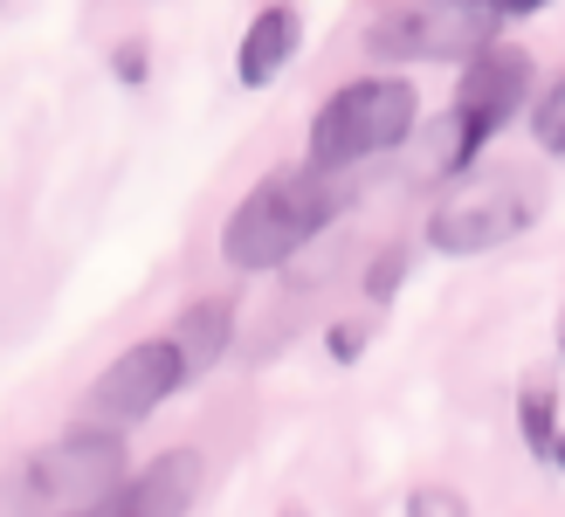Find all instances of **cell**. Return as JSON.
Wrapping results in <instances>:
<instances>
[{"label": "cell", "mask_w": 565, "mask_h": 517, "mask_svg": "<svg viewBox=\"0 0 565 517\" xmlns=\"http://www.w3.org/2000/svg\"><path fill=\"white\" fill-rule=\"evenodd\" d=\"M331 208H338L331 172L282 166V172H269V180H256L242 193V208L228 214V228H221V255H228V270H248V276L282 270L290 255H303L324 235Z\"/></svg>", "instance_id": "6da1fadb"}, {"label": "cell", "mask_w": 565, "mask_h": 517, "mask_svg": "<svg viewBox=\"0 0 565 517\" xmlns=\"http://www.w3.org/2000/svg\"><path fill=\"white\" fill-rule=\"evenodd\" d=\"M125 476H131L125 469V435H110V428H70V435L42 442L21 463V504L55 510V517L104 510Z\"/></svg>", "instance_id": "8992f818"}, {"label": "cell", "mask_w": 565, "mask_h": 517, "mask_svg": "<svg viewBox=\"0 0 565 517\" xmlns=\"http://www.w3.org/2000/svg\"><path fill=\"white\" fill-rule=\"evenodd\" d=\"M297 49H303V14L290 8V0H269V8L248 21L242 49H235L242 91H269V83H282V70L297 63Z\"/></svg>", "instance_id": "9c48e42d"}, {"label": "cell", "mask_w": 565, "mask_h": 517, "mask_svg": "<svg viewBox=\"0 0 565 517\" xmlns=\"http://www.w3.org/2000/svg\"><path fill=\"white\" fill-rule=\"evenodd\" d=\"M324 352H331L338 366H352V359L365 352V325H331V331H324Z\"/></svg>", "instance_id": "9a60e30c"}, {"label": "cell", "mask_w": 565, "mask_h": 517, "mask_svg": "<svg viewBox=\"0 0 565 517\" xmlns=\"http://www.w3.org/2000/svg\"><path fill=\"white\" fill-rule=\"evenodd\" d=\"M276 517H310V510H297V504H290V510H276Z\"/></svg>", "instance_id": "ffe728a7"}, {"label": "cell", "mask_w": 565, "mask_h": 517, "mask_svg": "<svg viewBox=\"0 0 565 517\" xmlns=\"http://www.w3.org/2000/svg\"><path fill=\"white\" fill-rule=\"evenodd\" d=\"M166 338L180 345L186 372L221 366V359H228V345H235V297H193L180 318H173V331H166Z\"/></svg>", "instance_id": "30bf717a"}, {"label": "cell", "mask_w": 565, "mask_h": 517, "mask_svg": "<svg viewBox=\"0 0 565 517\" xmlns=\"http://www.w3.org/2000/svg\"><path fill=\"white\" fill-rule=\"evenodd\" d=\"M545 214V180L524 166H490V172H456V187H448V200L428 214V249L435 255H490L503 242H518L531 221Z\"/></svg>", "instance_id": "7a4b0ae2"}, {"label": "cell", "mask_w": 565, "mask_h": 517, "mask_svg": "<svg viewBox=\"0 0 565 517\" xmlns=\"http://www.w3.org/2000/svg\"><path fill=\"white\" fill-rule=\"evenodd\" d=\"M497 8H503V14H539L545 0H497Z\"/></svg>", "instance_id": "e0dca14e"}, {"label": "cell", "mask_w": 565, "mask_h": 517, "mask_svg": "<svg viewBox=\"0 0 565 517\" xmlns=\"http://www.w3.org/2000/svg\"><path fill=\"white\" fill-rule=\"evenodd\" d=\"M407 517H476L462 490H448V483H420V490L407 497Z\"/></svg>", "instance_id": "5bb4252c"}, {"label": "cell", "mask_w": 565, "mask_h": 517, "mask_svg": "<svg viewBox=\"0 0 565 517\" xmlns=\"http://www.w3.org/2000/svg\"><path fill=\"white\" fill-rule=\"evenodd\" d=\"M186 380H193V372H186V359H180V345H173V338H138V345H125V352L97 372V387H90V414L110 421V428H131V421L159 414Z\"/></svg>", "instance_id": "52a82bcc"}, {"label": "cell", "mask_w": 565, "mask_h": 517, "mask_svg": "<svg viewBox=\"0 0 565 517\" xmlns=\"http://www.w3.org/2000/svg\"><path fill=\"white\" fill-rule=\"evenodd\" d=\"M518 110H531V55L518 42H490L483 55L462 63V83H456V110H448V131H441L448 180L483 159Z\"/></svg>", "instance_id": "5b68a950"}, {"label": "cell", "mask_w": 565, "mask_h": 517, "mask_svg": "<svg viewBox=\"0 0 565 517\" xmlns=\"http://www.w3.org/2000/svg\"><path fill=\"white\" fill-rule=\"evenodd\" d=\"M552 469H565V421H558V442H552Z\"/></svg>", "instance_id": "ac0fdd59"}, {"label": "cell", "mask_w": 565, "mask_h": 517, "mask_svg": "<svg viewBox=\"0 0 565 517\" xmlns=\"http://www.w3.org/2000/svg\"><path fill=\"white\" fill-rule=\"evenodd\" d=\"M420 118V97L407 76H359V83H338V91L318 104L310 118V166L318 172H345L373 152H393L414 138Z\"/></svg>", "instance_id": "3957f363"}, {"label": "cell", "mask_w": 565, "mask_h": 517, "mask_svg": "<svg viewBox=\"0 0 565 517\" xmlns=\"http://www.w3.org/2000/svg\"><path fill=\"white\" fill-rule=\"evenodd\" d=\"M110 70H118V83H146V42H125L110 55Z\"/></svg>", "instance_id": "2e32d148"}, {"label": "cell", "mask_w": 565, "mask_h": 517, "mask_svg": "<svg viewBox=\"0 0 565 517\" xmlns=\"http://www.w3.org/2000/svg\"><path fill=\"white\" fill-rule=\"evenodd\" d=\"M531 138H539V152H545V159L565 166V76L545 83L539 104H531Z\"/></svg>", "instance_id": "7c38bea8"}, {"label": "cell", "mask_w": 565, "mask_h": 517, "mask_svg": "<svg viewBox=\"0 0 565 517\" xmlns=\"http://www.w3.org/2000/svg\"><path fill=\"white\" fill-rule=\"evenodd\" d=\"M518 428H524V449L552 469V442H558V387L545 380V372H531V380L518 387Z\"/></svg>", "instance_id": "8fae6325"}, {"label": "cell", "mask_w": 565, "mask_h": 517, "mask_svg": "<svg viewBox=\"0 0 565 517\" xmlns=\"http://www.w3.org/2000/svg\"><path fill=\"white\" fill-rule=\"evenodd\" d=\"M558 352H565V310H558Z\"/></svg>", "instance_id": "d6986e66"}, {"label": "cell", "mask_w": 565, "mask_h": 517, "mask_svg": "<svg viewBox=\"0 0 565 517\" xmlns=\"http://www.w3.org/2000/svg\"><path fill=\"white\" fill-rule=\"evenodd\" d=\"M401 283H407V249L393 242V249H380V255H373V270H365V297L386 304V297H401Z\"/></svg>", "instance_id": "4fadbf2b"}, {"label": "cell", "mask_w": 565, "mask_h": 517, "mask_svg": "<svg viewBox=\"0 0 565 517\" xmlns=\"http://www.w3.org/2000/svg\"><path fill=\"white\" fill-rule=\"evenodd\" d=\"M497 0H386L365 21V55L373 63H469L490 42H503Z\"/></svg>", "instance_id": "277c9868"}, {"label": "cell", "mask_w": 565, "mask_h": 517, "mask_svg": "<svg viewBox=\"0 0 565 517\" xmlns=\"http://www.w3.org/2000/svg\"><path fill=\"white\" fill-rule=\"evenodd\" d=\"M207 490V455L201 449H166L152 455L138 476L118 483V497H110L97 517H186Z\"/></svg>", "instance_id": "ba28073f"}]
</instances>
